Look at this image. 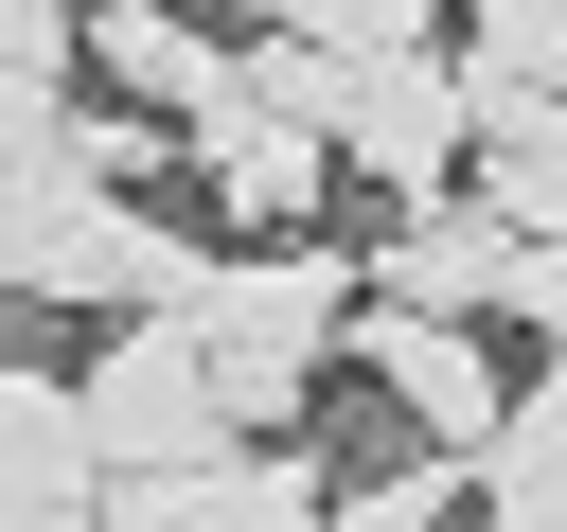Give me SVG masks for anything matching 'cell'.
Masks as SVG:
<instances>
[{"label":"cell","instance_id":"4fadbf2b","mask_svg":"<svg viewBox=\"0 0 567 532\" xmlns=\"http://www.w3.org/2000/svg\"><path fill=\"white\" fill-rule=\"evenodd\" d=\"M496 319L567 355V231H514V284H496Z\"/></svg>","mask_w":567,"mask_h":532},{"label":"cell","instance_id":"3957f363","mask_svg":"<svg viewBox=\"0 0 567 532\" xmlns=\"http://www.w3.org/2000/svg\"><path fill=\"white\" fill-rule=\"evenodd\" d=\"M177 319H213L230 355H284V372H337L354 355V319H372V266H337V248H213V284L177 301Z\"/></svg>","mask_w":567,"mask_h":532},{"label":"cell","instance_id":"8992f818","mask_svg":"<svg viewBox=\"0 0 567 532\" xmlns=\"http://www.w3.org/2000/svg\"><path fill=\"white\" fill-rule=\"evenodd\" d=\"M354 266H372V301H425V319H496V284H514V213H496L478 177H443V195H390V231H372Z\"/></svg>","mask_w":567,"mask_h":532},{"label":"cell","instance_id":"7a4b0ae2","mask_svg":"<svg viewBox=\"0 0 567 532\" xmlns=\"http://www.w3.org/2000/svg\"><path fill=\"white\" fill-rule=\"evenodd\" d=\"M71 390H89V443H106V461H213V443H230L213 337H195L177 301H142V319H124V337H106Z\"/></svg>","mask_w":567,"mask_h":532},{"label":"cell","instance_id":"5b68a950","mask_svg":"<svg viewBox=\"0 0 567 532\" xmlns=\"http://www.w3.org/2000/svg\"><path fill=\"white\" fill-rule=\"evenodd\" d=\"M354 372H372V390H390V408H408L425 443H461V461H478V443L514 426V372H496V337H478V319L372 301V319H354Z\"/></svg>","mask_w":567,"mask_h":532},{"label":"cell","instance_id":"5bb4252c","mask_svg":"<svg viewBox=\"0 0 567 532\" xmlns=\"http://www.w3.org/2000/svg\"><path fill=\"white\" fill-rule=\"evenodd\" d=\"M53 124H71V89H53V71H0V160H35Z\"/></svg>","mask_w":567,"mask_h":532},{"label":"cell","instance_id":"2e32d148","mask_svg":"<svg viewBox=\"0 0 567 532\" xmlns=\"http://www.w3.org/2000/svg\"><path fill=\"white\" fill-rule=\"evenodd\" d=\"M213 18H284V0H213Z\"/></svg>","mask_w":567,"mask_h":532},{"label":"cell","instance_id":"e0dca14e","mask_svg":"<svg viewBox=\"0 0 567 532\" xmlns=\"http://www.w3.org/2000/svg\"><path fill=\"white\" fill-rule=\"evenodd\" d=\"M549 532H567V514H549Z\"/></svg>","mask_w":567,"mask_h":532},{"label":"cell","instance_id":"277c9868","mask_svg":"<svg viewBox=\"0 0 567 532\" xmlns=\"http://www.w3.org/2000/svg\"><path fill=\"white\" fill-rule=\"evenodd\" d=\"M106 532H337L319 443H213V461H124Z\"/></svg>","mask_w":567,"mask_h":532},{"label":"cell","instance_id":"30bf717a","mask_svg":"<svg viewBox=\"0 0 567 532\" xmlns=\"http://www.w3.org/2000/svg\"><path fill=\"white\" fill-rule=\"evenodd\" d=\"M478 479H496V514H514V532H549V514H567V355H549V372H514V426L478 443Z\"/></svg>","mask_w":567,"mask_h":532},{"label":"cell","instance_id":"9c48e42d","mask_svg":"<svg viewBox=\"0 0 567 532\" xmlns=\"http://www.w3.org/2000/svg\"><path fill=\"white\" fill-rule=\"evenodd\" d=\"M319 177H354L301 106H266V89H230V106H195V195L230 213V231H301L319 213Z\"/></svg>","mask_w":567,"mask_h":532},{"label":"cell","instance_id":"6da1fadb","mask_svg":"<svg viewBox=\"0 0 567 532\" xmlns=\"http://www.w3.org/2000/svg\"><path fill=\"white\" fill-rule=\"evenodd\" d=\"M248 89H266V106H301L372 195H443V177L478 160L461 35H443V53H319V35H266V53H248Z\"/></svg>","mask_w":567,"mask_h":532},{"label":"cell","instance_id":"8fae6325","mask_svg":"<svg viewBox=\"0 0 567 532\" xmlns=\"http://www.w3.org/2000/svg\"><path fill=\"white\" fill-rule=\"evenodd\" d=\"M266 35H319V53H443V0H284Z\"/></svg>","mask_w":567,"mask_h":532},{"label":"cell","instance_id":"52a82bcc","mask_svg":"<svg viewBox=\"0 0 567 532\" xmlns=\"http://www.w3.org/2000/svg\"><path fill=\"white\" fill-rule=\"evenodd\" d=\"M106 443L71 372H0V532H106Z\"/></svg>","mask_w":567,"mask_h":532},{"label":"cell","instance_id":"9a60e30c","mask_svg":"<svg viewBox=\"0 0 567 532\" xmlns=\"http://www.w3.org/2000/svg\"><path fill=\"white\" fill-rule=\"evenodd\" d=\"M461 18H478V35H514V53H549V71H567V0H461Z\"/></svg>","mask_w":567,"mask_h":532},{"label":"cell","instance_id":"ba28073f","mask_svg":"<svg viewBox=\"0 0 567 532\" xmlns=\"http://www.w3.org/2000/svg\"><path fill=\"white\" fill-rule=\"evenodd\" d=\"M89 89H124V106L195 124V106H230V89H248V53H230V18H213V0H89Z\"/></svg>","mask_w":567,"mask_h":532},{"label":"cell","instance_id":"7c38bea8","mask_svg":"<svg viewBox=\"0 0 567 532\" xmlns=\"http://www.w3.org/2000/svg\"><path fill=\"white\" fill-rule=\"evenodd\" d=\"M0 71H53V89H89V0H0Z\"/></svg>","mask_w":567,"mask_h":532}]
</instances>
